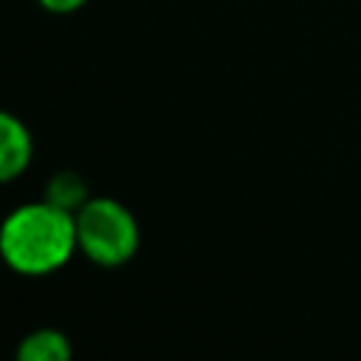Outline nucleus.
<instances>
[{
    "instance_id": "nucleus-3",
    "label": "nucleus",
    "mask_w": 361,
    "mask_h": 361,
    "mask_svg": "<svg viewBox=\"0 0 361 361\" xmlns=\"http://www.w3.org/2000/svg\"><path fill=\"white\" fill-rule=\"evenodd\" d=\"M34 155V138L23 118L0 110V183L23 175Z\"/></svg>"
},
{
    "instance_id": "nucleus-1",
    "label": "nucleus",
    "mask_w": 361,
    "mask_h": 361,
    "mask_svg": "<svg viewBox=\"0 0 361 361\" xmlns=\"http://www.w3.org/2000/svg\"><path fill=\"white\" fill-rule=\"evenodd\" d=\"M76 220L48 203H23L0 226V257L23 276H45L62 268L76 251Z\"/></svg>"
},
{
    "instance_id": "nucleus-5",
    "label": "nucleus",
    "mask_w": 361,
    "mask_h": 361,
    "mask_svg": "<svg viewBox=\"0 0 361 361\" xmlns=\"http://www.w3.org/2000/svg\"><path fill=\"white\" fill-rule=\"evenodd\" d=\"M87 197H90L87 183L71 169H62V172L51 175V180L45 183V200L59 206V209H65V212H71V214H76L85 206Z\"/></svg>"
},
{
    "instance_id": "nucleus-6",
    "label": "nucleus",
    "mask_w": 361,
    "mask_h": 361,
    "mask_svg": "<svg viewBox=\"0 0 361 361\" xmlns=\"http://www.w3.org/2000/svg\"><path fill=\"white\" fill-rule=\"evenodd\" d=\"M45 14H54V17H68V14H76L87 0H34Z\"/></svg>"
},
{
    "instance_id": "nucleus-4",
    "label": "nucleus",
    "mask_w": 361,
    "mask_h": 361,
    "mask_svg": "<svg viewBox=\"0 0 361 361\" xmlns=\"http://www.w3.org/2000/svg\"><path fill=\"white\" fill-rule=\"evenodd\" d=\"M14 361H71V341L62 330L39 327L17 344Z\"/></svg>"
},
{
    "instance_id": "nucleus-2",
    "label": "nucleus",
    "mask_w": 361,
    "mask_h": 361,
    "mask_svg": "<svg viewBox=\"0 0 361 361\" xmlns=\"http://www.w3.org/2000/svg\"><path fill=\"white\" fill-rule=\"evenodd\" d=\"M73 220L76 245L96 265L116 268L138 251V223L133 212L113 197H87Z\"/></svg>"
}]
</instances>
